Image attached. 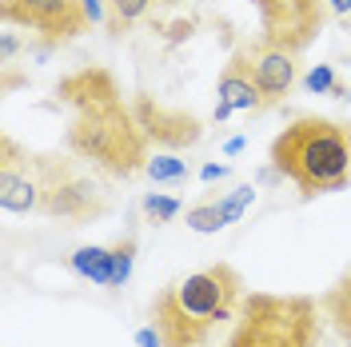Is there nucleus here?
I'll return each instance as SVG.
<instances>
[{
  "label": "nucleus",
  "mask_w": 351,
  "mask_h": 347,
  "mask_svg": "<svg viewBox=\"0 0 351 347\" xmlns=\"http://www.w3.org/2000/svg\"><path fill=\"white\" fill-rule=\"evenodd\" d=\"M56 96L68 104V148L112 180H132L148 168V132L136 112L124 104V92L108 68H80L56 84Z\"/></svg>",
  "instance_id": "obj_1"
},
{
  "label": "nucleus",
  "mask_w": 351,
  "mask_h": 347,
  "mask_svg": "<svg viewBox=\"0 0 351 347\" xmlns=\"http://www.w3.org/2000/svg\"><path fill=\"white\" fill-rule=\"evenodd\" d=\"M243 296L240 272L232 263H212L156 296L152 324L164 335V347H212L219 327L236 320Z\"/></svg>",
  "instance_id": "obj_2"
},
{
  "label": "nucleus",
  "mask_w": 351,
  "mask_h": 347,
  "mask_svg": "<svg viewBox=\"0 0 351 347\" xmlns=\"http://www.w3.org/2000/svg\"><path fill=\"white\" fill-rule=\"evenodd\" d=\"M271 172L291 180L300 195L339 192L351 180V132L324 116H300L271 140Z\"/></svg>",
  "instance_id": "obj_3"
},
{
  "label": "nucleus",
  "mask_w": 351,
  "mask_h": 347,
  "mask_svg": "<svg viewBox=\"0 0 351 347\" xmlns=\"http://www.w3.org/2000/svg\"><path fill=\"white\" fill-rule=\"evenodd\" d=\"M324 320V304L307 296L247 291L223 347H319Z\"/></svg>",
  "instance_id": "obj_4"
},
{
  "label": "nucleus",
  "mask_w": 351,
  "mask_h": 347,
  "mask_svg": "<svg viewBox=\"0 0 351 347\" xmlns=\"http://www.w3.org/2000/svg\"><path fill=\"white\" fill-rule=\"evenodd\" d=\"M40 180H44L40 216L68 219V224H88V219H100L108 212V192L76 160L40 156Z\"/></svg>",
  "instance_id": "obj_5"
},
{
  "label": "nucleus",
  "mask_w": 351,
  "mask_h": 347,
  "mask_svg": "<svg viewBox=\"0 0 351 347\" xmlns=\"http://www.w3.org/2000/svg\"><path fill=\"white\" fill-rule=\"evenodd\" d=\"M0 12H4V24H21L48 44L76 40L88 28L80 0H4Z\"/></svg>",
  "instance_id": "obj_6"
},
{
  "label": "nucleus",
  "mask_w": 351,
  "mask_h": 347,
  "mask_svg": "<svg viewBox=\"0 0 351 347\" xmlns=\"http://www.w3.org/2000/svg\"><path fill=\"white\" fill-rule=\"evenodd\" d=\"M0 148H4V160H0V208L8 216L40 212V195H44L40 156L24 152L12 136H4Z\"/></svg>",
  "instance_id": "obj_7"
},
{
  "label": "nucleus",
  "mask_w": 351,
  "mask_h": 347,
  "mask_svg": "<svg viewBox=\"0 0 351 347\" xmlns=\"http://www.w3.org/2000/svg\"><path fill=\"white\" fill-rule=\"evenodd\" d=\"M232 60L247 68V76L256 80V88L263 92L267 104H280L287 92L295 88V52L276 40H267V36L240 44V52Z\"/></svg>",
  "instance_id": "obj_8"
},
{
  "label": "nucleus",
  "mask_w": 351,
  "mask_h": 347,
  "mask_svg": "<svg viewBox=\"0 0 351 347\" xmlns=\"http://www.w3.org/2000/svg\"><path fill=\"white\" fill-rule=\"evenodd\" d=\"M263 21V36L300 52L324 24V4L319 0H256Z\"/></svg>",
  "instance_id": "obj_9"
},
{
  "label": "nucleus",
  "mask_w": 351,
  "mask_h": 347,
  "mask_svg": "<svg viewBox=\"0 0 351 347\" xmlns=\"http://www.w3.org/2000/svg\"><path fill=\"white\" fill-rule=\"evenodd\" d=\"M136 267V239L124 236L116 243H84L68 256V272L96 287H124Z\"/></svg>",
  "instance_id": "obj_10"
},
{
  "label": "nucleus",
  "mask_w": 351,
  "mask_h": 347,
  "mask_svg": "<svg viewBox=\"0 0 351 347\" xmlns=\"http://www.w3.org/2000/svg\"><path fill=\"white\" fill-rule=\"evenodd\" d=\"M136 120H140V128L148 132V140L164 144V148H188V144H196L199 136H204L196 116L168 112V108H160V104H152V100H136Z\"/></svg>",
  "instance_id": "obj_11"
},
{
  "label": "nucleus",
  "mask_w": 351,
  "mask_h": 347,
  "mask_svg": "<svg viewBox=\"0 0 351 347\" xmlns=\"http://www.w3.org/2000/svg\"><path fill=\"white\" fill-rule=\"evenodd\" d=\"M267 108V100H263V92L256 88V80L247 76V68L243 64H232L223 68V76H219V84H216V124H223L232 112H260Z\"/></svg>",
  "instance_id": "obj_12"
},
{
  "label": "nucleus",
  "mask_w": 351,
  "mask_h": 347,
  "mask_svg": "<svg viewBox=\"0 0 351 347\" xmlns=\"http://www.w3.org/2000/svg\"><path fill=\"white\" fill-rule=\"evenodd\" d=\"M319 304H324V315H328V324L335 327L339 344L351 347V272H343L339 280L331 283Z\"/></svg>",
  "instance_id": "obj_13"
},
{
  "label": "nucleus",
  "mask_w": 351,
  "mask_h": 347,
  "mask_svg": "<svg viewBox=\"0 0 351 347\" xmlns=\"http://www.w3.org/2000/svg\"><path fill=\"white\" fill-rule=\"evenodd\" d=\"M156 8V0H108V24L112 32H124L132 24H140Z\"/></svg>",
  "instance_id": "obj_14"
},
{
  "label": "nucleus",
  "mask_w": 351,
  "mask_h": 347,
  "mask_svg": "<svg viewBox=\"0 0 351 347\" xmlns=\"http://www.w3.org/2000/svg\"><path fill=\"white\" fill-rule=\"evenodd\" d=\"M144 172L152 176L156 184H184V180H188V164H184V160H176V156H168V152H160V156L148 160V168H144Z\"/></svg>",
  "instance_id": "obj_15"
},
{
  "label": "nucleus",
  "mask_w": 351,
  "mask_h": 347,
  "mask_svg": "<svg viewBox=\"0 0 351 347\" xmlns=\"http://www.w3.org/2000/svg\"><path fill=\"white\" fill-rule=\"evenodd\" d=\"M188 228L199 232V236H212L219 228H228V224H223V212H219V200L216 204H192V208H188Z\"/></svg>",
  "instance_id": "obj_16"
},
{
  "label": "nucleus",
  "mask_w": 351,
  "mask_h": 347,
  "mask_svg": "<svg viewBox=\"0 0 351 347\" xmlns=\"http://www.w3.org/2000/svg\"><path fill=\"white\" fill-rule=\"evenodd\" d=\"M140 208H144V216L152 219V224H172V219L184 212V204H180L176 195H164V192H148Z\"/></svg>",
  "instance_id": "obj_17"
},
{
  "label": "nucleus",
  "mask_w": 351,
  "mask_h": 347,
  "mask_svg": "<svg viewBox=\"0 0 351 347\" xmlns=\"http://www.w3.org/2000/svg\"><path fill=\"white\" fill-rule=\"evenodd\" d=\"M256 204V188L252 184H240V188H232V192L219 200V212H223V224H240L243 212Z\"/></svg>",
  "instance_id": "obj_18"
},
{
  "label": "nucleus",
  "mask_w": 351,
  "mask_h": 347,
  "mask_svg": "<svg viewBox=\"0 0 351 347\" xmlns=\"http://www.w3.org/2000/svg\"><path fill=\"white\" fill-rule=\"evenodd\" d=\"M304 88L311 92V96H335V88H339V80H335V68H331V64H315L304 76Z\"/></svg>",
  "instance_id": "obj_19"
},
{
  "label": "nucleus",
  "mask_w": 351,
  "mask_h": 347,
  "mask_svg": "<svg viewBox=\"0 0 351 347\" xmlns=\"http://www.w3.org/2000/svg\"><path fill=\"white\" fill-rule=\"evenodd\" d=\"M80 4H84L88 24H104L108 21V0H80Z\"/></svg>",
  "instance_id": "obj_20"
},
{
  "label": "nucleus",
  "mask_w": 351,
  "mask_h": 347,
  "mask_svg": "<svg viewBox=\"0 0 351 347\" xmlns=\"http://www.w3.org/2000/svg\"><path fill=\"white\" fill-rule=\"evenodd\" d=\"M228 176H232V164H216V160H212V164L199 168V180H204V184H216V180H228Z\"/></svg>",
  "instance_id": "obj_21"
},
{
  "label": "nucleus",
  "mask_w": 351,
  "mask_h": 347,
  "mask_svg": "<svg viewBox=\"0 0 351 347\" xmlns=\"http://www.w3.org/2000/svg\"><path fill=\"white\" fill-rule=\"evenodd\" d=\"M136 347H164V335L156 331V324H148V327L136 331Z\"/></svg>",
  "instance_id": "obj_22"
},
{
  "label": "nucleus",
  "mask_w": 351,
  "mask_h": 347,
  "mask_svg": "<svg viewBox=\"0 0 351 347\" xmlns=\"http://www.w3.org/2000/svg\"><path fill=\"white\" fill-rule=\"evenodd\" d=\"M16 52H21V40H16L12 32H4V36H0V56H4V60H12Z\"/></svg>",
  "instance_id": "obj_23"
},
{
  "label": "nucleus",
  "mask_w": 351,
  "mask_h": 347,
  "mask_svg": "<svg viewBox=\"0 0 351 347\" xmlns=\"http://www.w3.org/2000/svg\"><path fill=\"white\" fill-rule=\"evenodd\" d=\"M243 144H247L243 136H232V140L223 144V156H240V152H243Z\"/></svg>",
  "instance_id": "obj_24"
},
{
  "label": "nucleus",
  "mask_w": 351,
  "mask_h": 347,
  "mask_svg": "<svg viewBox=\"0 0 351 347\" xmlns=\"http://www.w3.org/2000/svg\"><path fill=\"white\" fill-rule=\"evenodd\" d=\"M331 4V12H335V16H348L351 12V0H328Z\"/></svg>",
  "instance_id": "obj_25"
},
{
  "label": "nucleus",
  "mask_w": 351,
  "mask_h": 347,
  "mask_svg": "<svg viewBox=\"0 0 351 347\" xmlns=\"http://www.w3.org/2000/svg\"><path fill=\"white\" fill-rule=\"evenodd\" d=\"M348 132H351V124H348Z\"/></svg>",
  "instance_id": "obj_26"
}]
</instances>
